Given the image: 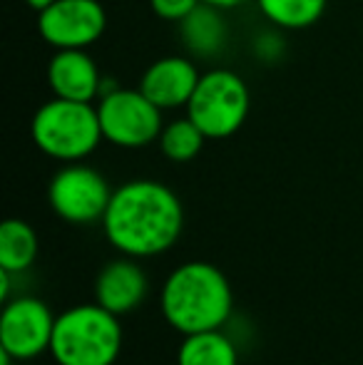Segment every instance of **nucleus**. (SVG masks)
<instances>
[{"label": "nucleus", "instance_id": "nucleus-1", "mask_svg": "<svg viewBox=\"0 0 363 365\" xmlns=\"http://www.w3.org/2000/svg\"><path fill=\"white\" fill-rule=\"evenodd\" d=\"M184 229L182 202L167 184L132 179L112 192L102 217L105 239L132 259H152L180 241Z\"/></svg>", "mask_w": 363, "mask_h": 365}, {"label": "nucleus", "instance_id": "nucleus-2", "mask_svg": "<svg viewBox=\"0 0 363 365\" xmlns=\"http://www.w3.org/2000/svg\"><path fill=\"white\" fill-rule=\"evenodd\" d=\"M162 316L182 336L219 331L229 321L234 293L219 266L187 261L165 279L160 296Z\"/></svg>", "mask_w": 363, "mask_h": 365}, {"label": "nucleus", "instance_id": "nucleus-3", "mask_svg": "<svg viewBox=\"0 0 363 365\" xmlns=\"http://www.w3.org/2000/svg\"><path fill=\"white\" fill-rule=\"evenodd\" d=\"M120 351V316L100 303H80L55 318L50 356L58 365H115Z\"/></svg>", "mask_w": 363, "mask_h": 365}, {"label": "nucleus", "instance_id": "nucleus-4", "mask_svg": "<svg viewBox=\"0 0 363 365\" xmlns=\"http://www.w3.org/2000/svg\"><path fill=\"white\" fill-rule=\"evenodd\" d=\"M30 135L40 152L60 162H83L105 140L97 107L63 97H53L35 112Z\"/></svg>", "mask_w": 363, "mask_h": 365}, {"label": "nucleus", "instance_id": "nucleus-5", "mask_svg": "<svg viewBox=\"0 0 363 365\" xmlns=\"http://www.w3.org/2000/svg\"><path fill=\"white\" fill-rule=\"evenodd\" d=\"M249 87L232 70H209L199 77L187 105V117L207 140H227L242 130L249 115Z\"/></svg>", "mask_w": 363, "mask_h": 365}, {"label": "nucleus", "instance_id": "nucleus-6", "mask_svg": "<svg viewBox=\"0 0 363 365\" xmlns=\"http://www.w3.org/2000/svg\"><path fill=\"white\" fill-rule=\"evenodd\" d=\"M97 115H100L102 137L115 147H147L160 140L162 130H165L162 110L140 87L137 90L112 87V90L102 92Z\"/></svg>", "mask_w": 363, "mask_h": 365}, {"label": "nucleus", "instance_id": "nucleus-7", "mask_svg": "<svg viewBox=\"0 0 363 365\" xmlns=\"http://www.w3.org/2000/svg\"><path fill=\"white\" fill-rule=\"evenodd\" d=\"M112 192L107 179L97 169L80 162H68L50 179L48 202L55 217L68 224H95L102 221L110 207Z\"/></svg>", "mask_w": 363, "mask_h": 365}, {"label": "nucleus", "instance_id": "nucleus-8", "mask_svg": "<svg viewBox=\"0 0 363 365\" xmlns=\"http://www.w3.org/2000/svg\"><path fill=\"white\" fill-rule=\"evenodd\" d=\"M55 318L48 303L35 296L5 301L0 313V348L15 361H35L50 353Z\"/></svg>", "mask_w": 363, "mask_h": 365}, {"label": "nucleus", "instance_id": "nucleus-9", "mask_svg": "<svg viewBox=\"0 0 363 365\" xmlns=\"http://www.w3.org/2000/svg\"><path fill=\"white\" fill-rule=\"evenodd\" d=\"M105 28L107 13L100 0H55L38 18L40 35L55 50H88Z\"/></svg>", "mask_w": 363, "mask_h": 365}, {"label": "nucleus", "instance_id": "nucleus-10", "mask_svg": "<svg viewBox=\"0 0 363 365\" xmlns=\"http://www.w3.org/2000/svg\"><path fill=\"white\" fill-rule=\"evenodd\" d=\"M147 291H150L147 274L132 256H122L105 264L95 279V303L120 318L140 308Z\"/></svg>", "mask_w": 363, "mask_h": 365}, {"label": "nucleus", "instance_id": "nucleus-11", "mask_svg": "<svg viewBox=\"0 0 363 365\" xmlns=\"http://www.w3.org/2000/svg\"><path fill=\"white\" fill-rule=\"evenodd\" d=\"M199 70L192 60L180 58V55H170V58H160L145 70L140 82V90L160 107L165 110H177V107H187L192 100L194 90L199 82Z\"/></svg>", "mask_w": 363, "mask_h": 365}, {"label": "nucleus", "instance_id": "nucleus-12", "mask_svg": "<svg viewBox=\"0 0 363 365\" xmlns=\"http://www.w3.org/2000/svg\"><path fill=\"white\" fill-rule=\"evenodd\" d=\"M48 85L55 97L92 102L102 95V77L85 50H58L48 65Z\"/></svg>", "mask_w": 363, "mask_h": 365}, {"label": "nucleus", "instance_id": "nucleus-13", "mask_svg": "<svg viewBox=\"0 0 363 365\" xmlns=\"http://www.w3.org/2000/svg\"><path fill=\"white\" fill-rule=\"evenodd\" d=\"M184 48L197 58H214L227 43V25L222 10L209 3H199L180 23Z\"/></svg>", "mask_w": 363, "mask_h": 365}, {"label": "nucleus", "instance_id": "nucleus-14", "mask_svg": "<svg viewBox=\"0 0 363 365\" xmlns=\"http://www.w3.org/2000/svg\"><path fill=\"white\" fill-rule=\"evenodd\" d=\"M177 365H239V351L232 338L219 331H202L182 336L177 348Z\"/></svg>", "mask_w": 363, "mask_h": 365}, {"label": "nucleus", "instance_id": "nucleus-15", "mask_svg": "<svg viewBox=\"0 0 363 365\" xmlns=\"http://www.w3.org/2000/svg\"><path fill=\"white\" fill-rule=\"evenodd\" d=\"M38 234L23 219H8L0 224V269L10 274L28 271L38 259Z\"/></svg>", "mask_w": 363, "mask_h": 365}, {"label": "nucleus", "instance_id": "nucleus-16", "mask_svg": "<svg viewBox=\"0 0 363 365\" xmlns=\"http://www.w3.org/2000/svg\"><path fill=\"white\" fill-rule=\"evenodd\" d=\"M257 5L264 18L286 30L311 28L326 10V0H257Z\"/></svg>", "mask_w": 363, "mask_h": 365}, {"label": "nucleus", "instance_id": "nucleus-17", "mask_svg": "<svg viewBox=\"0 0 363 365\" xmlns=\"http://www.w3.org/2000/svg\"><path fill=\"white\" fill-rule=\"evenodd\" d=\"M160 147H162V154L172 162L182 164V162H192L199 152H202L204 142V132L194 125L189 117H182V120H175L170 125H165L160 135Z\"/></svg>", "mask_w": 363, "mask_h": 365}, {"label": "nucleus", "instance_id": "nucleus-18", "mask_svg": "<svg viewBox=\"0 0 363 365\" xmlns=\"http://www.w3.org/2000/svg\"><path fill=\"white\" fill-rule=\"evenodd\" d=\"M202 0H150V8L157 18L170 20V23H182Z\"/></svg>", "mask_w": 363, "mask_h": 365}, {"label": "nucleus", "instance_id": "nucleus-19", "mask_svg": "<svg viewBox=\"0 0 363 365\" xmlns=\"http://www.w3.org/2000/svg\"><path fill=\"white\" fill-rule=\"evenodd\" d=\"M202 3H209L219 10H232V8H239V5L249 3V0H202Z\"/></svg>", "mask_w": 363, "mask_h": 365}, {"label": "nucleus", "instance_id": "nucleus-20", "mask_svg": "<svg viewBox=\"0 0 363 365\" xmlns=\"http://www.w3.org/2000/svg\"><path fill=\"white\" fill-rule=\"evenodd\" d=\"M25 3H28L30 8L38 10V13H40V10H45V8H48V5H53L55 0H25Z\"/></svg>", "mask_w": 363, "mask_h": 365}]
</instances>
